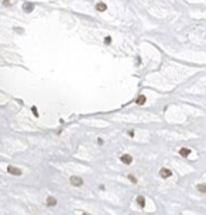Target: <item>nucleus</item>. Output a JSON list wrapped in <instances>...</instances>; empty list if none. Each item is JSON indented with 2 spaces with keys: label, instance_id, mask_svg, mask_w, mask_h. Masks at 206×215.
Here are the masks:
<instances>
[{
  "label": "nucleus",
  "instance_id": "1",
  "mask_svg": "<svg viewBox=\"0 0 206 215\" xmlns=\"http://www.w3.org/2000/svg\"><path fill=\"white\" fill-rule=\"evenodd\" d=\"M7 172H9L10 174H13V176H21L23 174V170L16 167V166H7Z\"/></svg>",
  "mask_w": 206,
  "mask_h": 215
},
{
  "label": "nucleus",
  "instance_id": "2",
  "mask_svg": "<svg viewBox=\"0 0 206 215\" xmlns=\"http://www.w3.org/2000/svg\"><path fill=\"white\" fill-rule=\"evenodd\" d=\"M71 184L74 186V187H81V186L83 184V179H82V177H78V176L71 177Z\"/></svg>",
  "mask_w": 206,
  "mask_h": 215
},
{
  "label": "nucleus",
  "instance_id": "3",
  "mask_svg": "<svg viewBox=\"0 0 206 215\" xmlns=\"http://www.w3.org/2000/svg\"><path fill=\"white\" fill-rule=\"evenodd\" d=\"M171 176H172V172L169 169L162 167L161 170H160V177H162V179H168V177H171Z\"/></svg>",
  "mask_w": 206,
  "mask_h": 215
},
{
  "label": "nucleus",
  "instance_id": "4",
  "mask_svg": "<svg viewBox=\"0 0 206 215\" xmlns=\"http://www.w3.org/2000/svg\"><path fill=\"white\" fill-rule=\"evenodd\" d=\"M34 3H26V4H23V10H24V13H31L33 10H34Z\"/></svg>",
  "mask_w": 206,
  "mask_h": 215
},
{
  "label": "nucleus",
  "instance_id": "5",
  "mask_svg": "<svg viewBox=\"0 0 206 215\" xmlns=\"http://www.w3.org/2000/svg\"><path fill=\"white\" fill-rule=\"evenodd\" d=\"M120 160H122L123 163H126V164H130L133 162V158H131V155H122V158H120Z\"/></svg>",
  "mask_w": 206,
  "mask_h": 215
},
{
  "label": "nucleus",
  "instance_id": "6",
  "mask_svg": "<svg viewBox=\"0 0 206 215\" xmlns=\"http://www.w3.org/2000/svg\"><path fill=\"white\" fill-rule=\"evenodd\" d=\"M179 155L182 156V158H188V156L191 155V149H188V148H181Z\"/></svg>",
  "mask_w": 206,
  "mask_h": 215
},
{
  "label": "nucleus",
  "instance_id": "7",
  "mask_svg": "<svg viewBox=\"0 0 206 215\" xmlns=\"http://www.w3.org/2000/svg\"><path fill=\"white\" fill-rule=\"evenodd\" d=\"M136 201H137V204H138L140 208H144L145 207V198L143 197V195H138V197L136 198Z\"/></svg>",
  "mask_w": 206,
  "mask_h": 215
},
{
  "label": "nucleus",
  "instance_id": "8",
  "mask_svg": "<svg viewBox=\"0 0 206 215\" xmlns=\"http://www.w3.org/2000/svg\"><path fill=\"white\" fill-rule=\"evenodd\" d=\"M96 10H97V11H100V13H102V11H106V10H107V6H106L103 1H99V3L96 4Z\"/></svg>",
  "mask_w": 206,
  "mask_h": 215
},
{
  "label": "nucleus",
  "instance_id": "9",
  "mask_svg": "<svg viewBox=\"0 0 206 215\" xmlns=\"http://www.w3.org/2000/svg\"><path fill=\"white\" fill-rule=\"evenodd\" d=\"M45 204H47L48 207H55V205H57V200H55L54 197H48V198H47V201H45Z\"/></svg>",
  "mask_w": 206,
  "mask_h": 215
},
{
  "label": "nucleus",
  "instance_id": "10",
  "mask_svg": "<svg viewBox=\"0 0 206 215\" xmlns=\"http://www.w3.org/2000/svg\"><path fill=\"white\" fill-rule=\"evenodd\" d=\"M136 103L138 104V106H143V104H145V96H138L137 97V100H136Z\"/></svg>",
  "mask_w": 206,
  "mask_h": 215
},
{
  "label": "nucleus",
  "instance_id": "11",
  "mask_svg": "<svg viewBox=\"0 0 206 215\" xmlns=\"http://www.w3.org/2000/svg\"><path fill=\"white\" fill-rule=\"evenodd\" d=\"M198 190L201 193H206V184H198Z\"/></svg>",
  "mask_w": 206,
  "mask_h": 215
},
{
  "label": "nucleus",
  "instance_id": "12",
  "mask_svg": "<svg viewBox=\"0 0 206 215\" xmlns=\"http://www.w3.org/2000/svg\"><path fill=\"white\" fill-rule=\"evenodd\" d=\"M110 42H112V37L107 35V37L105 38V44H106V45H110Z\"/></svg>",
  "mask_w": 206,
  "mask_h": 215
},
{
  "label": "nucleus",
  "instance_id": "13",
  "mask_svg": "<svg viewBox=\"0 0 206 215\" xmlns=\"http://www.w3.org/2000/svg\"><path fill=\"white\" fill-rule=\"evenodd\" d=\"M127 177H128V180L131 181V183H137V179H136L134 176H133V174H128Z\"/></svg>",
  "mask_w": 206,
  "mask_h": 215
},
{
  "label": "nucleus",
  "instance_id": "14",
  "mask_svg": "<svg viewBox=\"0 0 206 215\" xmlns=\"http://www.w3.org/2000/svg\"><path fill=\"white\" fill-rule=\"evenodd\" d=\"M31 110H33V114H34L35 117H38V111H37V108H35V107H33Z\"/></svg>",
  "mask_w": 206,
  "mask_h": 215
},
{
  "label": "nucleus",
  "instance_id": "15",
  "mask_svg": "<svg viewBox=\"0 0 206 215\" xmlns=\"http://www.w3.org/2000/svg\"><path fill=\"white\" fill-rule=\"evenodd\" d=\"M3 4H4V6H10V0H3Z\"/></svg>",
  "mask_w": 206,
  "mask_h": 215
},
{
  "label": "nucleus",
  "instance_id": "16",
  "mask_svg": "<svg viewBox=\"0 0 206 215\" xmlns=\"http://www.w3.org/2000/svg\"><path fill=\"white\" fill-rule=\"evenodd\" d=\"M128 136H134V131H128Z\"/></svg>",
  "mask_w": 206,
  "mask_h": 215
},
{
  "label": "nucleus",
  "instance_id": "17",
  "mask_svg": "<svg viewBox=\"0 0 206 215\" xmlns=\"http://www.w3.org/2000/svg\"><path fill=\"white\" fill-rule=\"evenodd\" d=\"M97 143H99V145H103V141H102L100 138H99V139H97Z\"/></svg>",
  "mask_w": 206,
  "mask_h": 215
},
{
  "label": "nucleus",
  "instance_id": "18",
  "mask_svg": "<svg viewBox=\"0 0 206 215\" xmlns=\"http://www.w3.org/2000/svg\"><path fill=\"white\" fill-rule=\"evenodd\" d=\"M82 215H90V214H88V212H83V214H82Z\"/></svg>",
  "mask_w": 206,
  "mask_h": 215
}]
</instances>
